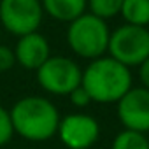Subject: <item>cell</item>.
I'll return each mask as SVG.
<instances>
[{
    "instance_id": "obj_1",
    "label": "cell",
    "mask_w": 149,
    "mask_h": 149,
    "mask_svg": "<svg viewBox=\"0 0 149 149\" xmlns=\"http://www.w3.org/2000/svg\"><path fill=\"white\" fill-rule=\"evenodd\" d=\"M81 86L97 104H118L132 88V70L109 54L91 60L83 68Z\"/></svg>"
},
{
    "instance_id": "obj_2",
    "label": "cell",
    "mask_w": 149,
    "mask_h": 149,
    "mask_svg": "<svg viewBox=\"0 0 149 149\" xmlns=\"http://www.w3.org/2000/svg\"><path fill=\"white\" fill-rule=\"evenodd\" d=\"M9 114L14 133L28 142H46L53 139L61 119L58 107L40 95H28L16 100Z\"/></svg>"
},
{
    "instance_id": "obj_3",
    "label": "cell",
    "mask_w": 149,
    "mask_h": 149,
    "mask_svg": "<svg viewBox=\"0 0 149 149\" xmlns=\"http://www.w3.org/2000/svg\"><path fill=\"white\" fill-rule=\"evenodd\" d=\"M111 28L107 21L90 14L88 11L68 23L67 28V44L70 51L84 60H97L107 54Z\"/></svg>"
},
{
    "instance_id": "obj_4",
    "label": "cell",
    "mask_w": 149,
    "mask_h": 149,
    "mask_svg": "<svg viewBox=\"0 0 149 149\" xmlns=\"http://www.w3.org/2000/svg\"><path fill=\"white\" fill-rule=\"evenodd\" d=\"M39 86L56 97H68L76 88L81 86L83 68L76 60L68 56H49L37 70Z\"/></svg>"
},
{
    "instance_id": "obj_5",
    "label": "cell",
    "mask_w": 149,
    "mask_h": 149,
    "mask_svg": "<svg viewBox=\"0 0 149 149\" xmlns=\"http://www.w3.org/2000/svg\"><path fill=\"white\" fill-rule=\"evenodd\" d=\"M107 54L130 70L139 67L149 58V30L126 23L119 25L111 32Z\"/></svg>"
},
{
    "instance_id": "obj_6",
    "label": "cell",
    "mask_w": 149,
    "mask_h": 149,
    "mask_svg": "<svg viewBox=\"0 0 149 149\" xmlns=\"http://www.w3.org/2000/svg\"><path fill=\"white\" fill-rule=\"evenodd\" d=\"M42 18L40 0H0V26L11 35L23 37L39 32Z\"/></svg>"
},
{
    "instance_id": "obj_7",
    "label": "cell",
    "mask_w": 149,
    "mask_h": 149,
    "mask_svg": "<svg viewBox=\"0 0 149 149\" xmlns=\"http://www.w3.org/2000/svg\"><path fill=\"white\" fill-rule=\"evenodd\" d=\"M67 149H91L100 139V123L84 112H70L60 119L58 132Z\"/></svg>"
},
{
    "instance_id": "obj_8",
    "label": "cell",
    "mask_w": 149,
    "mask_h": 149,
    "mask_svg": "<svg viewBox=\"0 0 149 149\" xmlns=\"http://www.w3.org/2000/svg\"><path fill=\"white\" fill-rule=\"evenodd\" d=\"M116 114L123 130L146 135L149 132V91L142 86H133L116 104Z\"/></svg>"
},
{
    "instance_id": "obj_9",
    "label": "cell",
    "mask_w": 149,
    "mask_h": 149,
    "mask_svg": "<svg viewBox=\"0 0 149 149\" xmlns=\"http://www.w3.org/2000/svg\"><path fill=\"white\" fill-rule=\"evenodd\" d=\"M14 56H16V63L21 65L23 68L37 70L51 56L49 40L39 32L23 35L18 39L14 46Z\"/></svg>"
},
{
    "instance_id": "obj_10",
    "label": "cell",
    "mask_w": 149,
    "mask_h": 149,
    "mask_svg": "<svg viewBox=\"0 0 149 149\" xmlns=\"http://www.w3.org/2000/svg\"><path fill=\"white\" fill-rule=\"evenodd\" d=\"M44 14L61 23H72L88 9V0H40Z\"/></svg>"
},
{
    "instance_id": "obj_11",
    "label": "cell",
    "mask_w": 149,
    "mask_h": 149,
    "mask_svg": "<svg viewBox=\"0 0 149 149\" xmlns=\"http://www.w3.org/2000/svg\"><path fill=\"white\" fill-rule=\"evenodd\" d=\"M119 16L126 25L133 26H149V0H123Z\"/></svg>"
},
{
    "instance_id": "obj_12",
    "label": "cell",
    "mask_w": 149,
    "mask_h": 149,
    "mask_svg": "<svg viewBox=\"0 0 149 149\" xmlns=\"http://www.w3.org/2000/svg\"><path fill=\"white\" fill-rule=\"evenodd\" d=\"M111 149H149V139L139 132L121 130L114 137Z\"/></svg>"
},
{
    "instance_id": "obj_13",
    "label": "cell",
    "mask_w": 149,
    "mask_h": 149,
    "mask_svg": "<svg viewBox=\"0 0 149 149\" xmlns=\"http://www.w3.org/2000/svg\"><path fill=\"white\" fill-rule=\"evenodd\" d=\"M123 0H88V13L107 21L121 13Z\"/></svg>"
},
{
    "instance_id": "obj_14",
    "label": "cell",
    "mask_w": 149,
    "mask_h": 149,
    "mask_svg": "<svg viewBox=\"0 0 149 149\" xmlns=\"http://www.w3.org/2000/svg\"><path fill=\"white\" fill-rule=\"evenodd\" d=\"M14 135V128H13V121H11V114L6 107L0 105V147H4L11 142Z\"/></svg>"
},
{
    "instance_id": "obj_15",
    "label": "cell",
    "mask_w": 149,
    "mask_h": 149,
    "mask_svg": "<svg viewBox=\"0 0 149 149\" xmlns=\"http://www.w3.org/2000/svg\"><path fill=\"white\" fill-rule=\"evenodd\" d=\"M16 65V56L14 49L9 46L0 44V72H7Z\"/></svg>"
},
{
    "instance_id": "obj_16",
    "label": "cell",
    "mask_w": 149,
    "mask_h": 149,
    "mask_svg": "<svg viewBox=\"0 0 149 149\" xmlns=\"http://www.w3.org/2000/svg\"><path fill=\"white\" fill-rule=\"evenodd\" d=\"M68 98H70V104H72L74 107H77V109H84V107H88V105L91 104V98H90V95L84 91L83 86L76 88V90L68 95Z\"/></svg>"
},
{
    "instance_id": "obj_17",
    "label": "cell",
    "mask_w": 149,
    "mask_h": 149,
    "mask_svg": "<svg viewBox=\"0 0 149 149\" xmlns=\"http://www.w3.org/2000/svg\"><path fill=\"white\" fill-rule=\"evenodd\" d=\"M137 68H139V81H140V86L149 91V58L144 60Z\"/></svg>"
}]
</instances>
